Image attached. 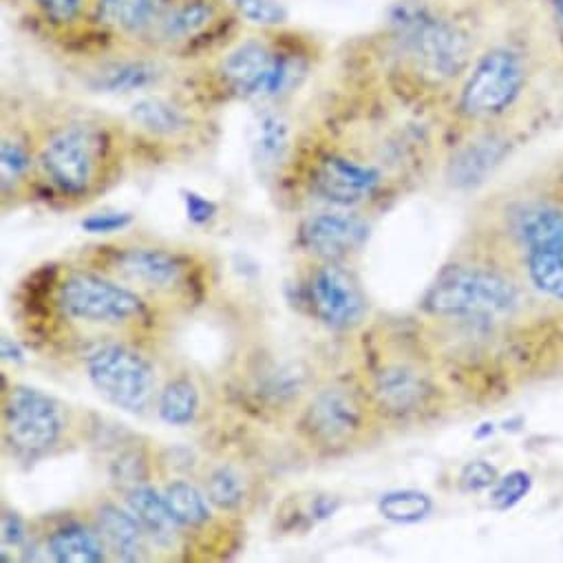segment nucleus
I'll list each match as a JSON object with an SVG mask.
<instances>
[{
	"label": "nucleus",
	"mask_w": 563,
	"mask_h": 563,
	"mask_svg": "<svg viewBox=\"0 0 563 563\" xmlns=\"http://www.w3.org/2000/svg\"><path fill=\"white\" fill-rule=\"evenodd\" d=\"M378 510L394 523H418L433 512V499L427 493L413 488L389 490L380 497Z\"/></svg>",
	"instance_id": "a878e982"
},
{
	"label": "nucleus",
	"mask_w": 563,
	"mask_h": 563,
	"mask_svg": "<svg viewBox=\"0 0 563 563\" xmlns=\"http://www.w3.org/2000/svg\"><path fill=\"white\" fill-rule=\"evenodd\" d=\"M530 82V58L523 47L501 43L486 49L468 69L460 91V113L493 120L512 109Z\"/></svg>",
	"instance_id": "f03ea898"
},
{
	"label": "nucleus",
	"mask_w": 563,
	"mask_h": 563,
	"mask_svg": "<svg viewBox=\"0 0 563 563\" xmlns=\"http://www.w3.org/2000/svg\"><path fill=\"white\" fill-rule=\"evenodd\" d=\"M162 5L164 0H100L98 16L118 32L142 34L155 25Z\"/></svg>",
	"instance_id": "6ab92c4d"
},
{
	"label": "nucleus",
	"mask_w": 563,
	"mask_h": 563,
	"mask_svg": "<svg viewBox=\"0 0 563 563\" xmlns=\"http://www.w3.org/2000/svg\"><path fill=\"white\" fill-rule=\"evenodd\" d=\"M365 427V407L361 398L345 387L319 391L308 405L301 429L319 446L350 444Z\"/></svg>",
	"instance_id": "1a4fd4ad"
},
{
	"label": "nucleus",
	"mask_w": 563,
	"mask_h": 563,
	"mask_svg": "<svg viewBox=\"0 0 563 563\" xmlns=\"http://www.w3.org/2000/svg\"><path fill=\"white\" fill-rule=\"evenodd\" d=\"M25 541V523L19 515L5 512L3 515V543L5 545H21Z\"/></svg>",
	"instance_id": "e433bc0d"
},
{
	"label": "nucleus",
	"mask_w": 563,
	"mask_h": 563,
	"mask_svg": "<svg viewBox=\"0 0 563 563\" xmlns=\"http://www.w3.org/2000/svg\"><path fill=\"white\" fill-rule=\"evenodd\" d=\"M133 217L129 212H98L82 221V230L89 234H111L124 230Z\"/></svg>",
	"instance_id": "473e14b6"
},
{
	"label": "nucleus",
	"mask_w": 563,
	"mask_h": 563,
	"mask_svg": "<svg viewBox=\"0 0 563 563\" xmlns=\"http://www.w3.org/2000/svg\"><path fill=\"white\" fill-rule=\"evenodd\" d=\"M3 356H5V358H16V361H21V358H23V352H21L16 345L12 347L10 339H3Z\"/></svg>",
	"instance_id": "4c0bfd02"
},
{
	"label": "nucleus",
	"mask_w": 563,
	"mask_h": 563,
	"mask_svg": "<svg viewBox=\"0 0 563 563\" xmlns=\"http://www.w3.org/2000/svg\"><path fill=\"white\" fill-rule=\"evenodd\" d=\"M378 184L380 175L376 168L350 162L345 157H325L312 175L314 192L336 206L361 203L376 190Z\"/></svg>",
	"instance_id": "9b49d317"
},
{
	"label": "nucleus",
	"mask_w": 563,
	"mask_h": 563,
	"mask_svg": "<svg viewBox=\"0 0 563 563\" xmlns=\"http://www.w3.org/2000/svg\"><path fill=\"white\" fill-rule=\"evenodd\" d=\"M526 265L537 290L563 301V245L526 252Z\"/></svg>",
	"instance_id": "5701e85b"
},
{
	"label": "nucleus",
	"mask_w": 563,
	"mask_h": 563,
	"mask_svg": "<svg viewBox=\"0 0 563 563\" xmlns=\"http://www.w3.org/2000/svg\"><path fill=\"white\" fill-rule=\"evenodd\" d=\"M288 142H290V133H288V124L284 118L272 113V111H263L256 118L252 146H254V155H256L258 164L276 166L280 159L286 157Z\"/></svg>",
	"instance_id": "4be33fe9"
},
{
	"label": "nucleus",
	"mask_w": 563,
	"mask_h": 563,
	"mask_svg": "<svg viewBox=\"0 0 563 563\" xmlns=\"http://www.w3.org/2000/svg\"><path fill=\"white\" fill-rule=\"evenodd\" d=\"M206 490L208 499L221 510H234L245 499V484L241 475L230 466H219L217 471H212Z\"/></svg>",
	"instance_id": "cd10ccee"
},
{
	"label": "nucleus",
	"mask_w": 563,
	"mask_h": 563,
	"mask_svg": "<svg viewBox=\"0 0 563 563\" xmlns=\"http://www.w3.org/2000/svg\"><path fill=\"white\" fill-rule=\"evenodd\" d=\"M157 80V67L144 60L115 63L100 74L98 89L104 93H133Z\"/></svg>",
	"instance_id": "393cba45"
},
{
	"label": "nucleus",
	"mask_w": 563,
	"mask_h": 563,
	"mask_svg": "<svg viewBox=\"0 0 563 563\" xmlns=\"http://www.w3.org/2000/svg\"><path fill=\"white\" fill-rule=\"evenodd\" d=\"M369 228L358 217L350 214H319L303 223V245L323 258H343L363 247Z\"/></svg>",
	"instance_id": "f8f14e48"
},
{
	"label": "nucleus",
	"mask_w": 563,
	"mask_h": 563,
	"mask_svg": "<svg viewBox=\"0 0 563 563\" xmlns=\"http://www.w3.org/2000/svg\"><path fill=\"white\" fill-rule=\"evenodd\" d=\"M41 19L54 27H69L80 21L85 0H32Z\"/></svg>",
	"instance_id": "7c9ffc66"
},
{
	"label": "nucleus",
	"mask_w": 563,
	"mask_h": 563,
	"mask_svg": "<svg viewBox=\"0 0 563 563\" xmlns=\"http://www.w3.org/2000/svg\"><path fill=\"white\" fill-rule=\"evenodd\" d=\"M98 137L82 126L58 131L43 148L41 164L54 186L65 195H82L89 190L98 166Z\"/></svg>",
	"instance_id": "6e6552de"
},
{
	"label": "nucleus",
	"mask_w": 563,
	"mask_h": 563,
	"mask_svg": "<svg viewBox=\"0 0 563 563\" xmlns=\"http://www.w3.org/2000/svg\"><path fill=\"white\" fill-rule=\"evenodd\" d=\"M58 306L69 319L104 325L126 323L144 314V303L135 292L89 272H76L63 280Z\"/></svg>",
	"instance_id": "39448f33"
},
{
	"label": "nucleus",
	"mask_w": 563,
	"mask_h": 563,
	"mask_svg": "<svg viewBox=\"0 0 563 563\" xmlns=\"http://www.w3.org/2000/svg\"><path fill=\"white\" fill-rule=\"evenodd\" d=\"M221 74L239 96H278L295 80V65L258 41H245L225 56Z\"/></svg>",
	"instance_id": "0eeeda50"
},
{
	"label": "nucleus",
	"mask_w": 563,
	"mask_h": 563,
	"mask_svg": "<svg viewBox=\"0 0 563 563\" xmlns=\"http://www.w3.org/2000/svg\"><path fill=\"white\" fill-rule=\"evenodd\" d=\"M129 508L142 523L146 537H151L155 543H170L175 539L177 519L173 517L164 495H159L151 486H133L129 490Z\"/></svg>",
	"instance_id": "a211bd4d"
},
{
	"label": "nucleus",
	"mask_w": 563,
	"mask_h": 563,
	"mask_svg": "<svg viewBox=\"0 0 563 563\" xmlns=\"http://www.w3.org/2000/svg\"><path fill=\"white\" fill-rule=\"evenodd\" d=\"M497 479H499L497 468L486 460H473L460 473V486L466 493H479V490L493 488Z\"/></svg>",
	"instance_id": "2f4dec72"
},
{
	"label": "nucleus",
	"mask_w": 563,
	"mask_h": 563,
	"mask_svg": "<svg viewBox=\"0 0 563 563\" xmlns=\"http://www.w3.org/2000/svg\"><path fill=\"white\" fill-rule=\"evenodd\" d=\"M0 159H3V173L12 177H19L30 168V153L19 142L5 140L0 146Z\"/></svg>",
	"instance_id": "72a5a7b5"
},
{
	"label": "nucleus",
	"mask_w": 563,
	"mask_h": 563,
	"mask_svg": "<svg viewBox=\"0 0 563 563\" xmlns=\"http://www.w3.org/2000/svg\"><path fill=\"white\" fill-rule=\"evenodd\" d=\"M184 203H186V214L192 223H199V225L208 223L217 214V206L197 192H186Z\"/></svg>",
	"instance_id": "f704fd0d"
},
{
	"label": "nucleus",
	"mask_w": 563,
	"mask_h": 563,
	"mask_svg": "<svg viewBox=\"0 0 563 563\" xmlns=\"http://www.w3.org/2000/svg\"><path fill=\"white\" fill-rule=\"evenodd\" d=\"M387 21L398 54L424 80L444 85L468 71L473 38L453 14L427 0H400Z\"/></svg>",
	"instance_id": "f257e3e1"
},
{
	"label": "nucleus",
	"mask_w": 563,
	"mask_h": 563,
	"mask_svg": "<svg viewBox=\"0 0 563 563\" xmlns=\"http://www.w3.org/2000/svg\"><path fill=\"white\" fill-rule=\"evenodd\" d=\"M164 499L179 526L197 528L210 519V508L206 497L188 482H173L164 490Z\"/></svg>",
	"instance_id": "bb28decb"
},
{
	"label": "nucleus",
	"mask_w": 563,
	"mask_h": 563,
	"mask_svg": "<svg viewBox=\"0 0 563 563\" xmlns=\"http://www.w3.org/2000/svg\"><path fill=\"white\" fill-rule=\"evenodd\" d=\"M49 554L58 563H100L104 561V543L80 523L58 528L49 537Z\"/></svg>",
	"instance_id": "aec40b11"
},
{
	"label": "nucleus",
	"mask_w": 563,
	"mask_h": 563,
	"mask_svg": "<svg viewBox=\"0 0 563 563\" xmlns=\"http://www.w3.org/2000/svg\"><path fill=\"white\" fill-rule=\"evenodd\" d=\"M236 14L258 27H278L288 21V10L278 0H232Z\"/></svg>",
	"instance_id": "c85d7f7f"
},
{
	"label": "nucleus",
	"mask_w": 563,
	"mask_h": 563,
	"mask_svg": "<svg viewBox=\"0 0 563 563\" xmlns=\"http://www.w3.org/2000/svg\"><path fill=\"white\" fill-rule=\"evenodd\" d=\"M131 120L151 135L173 137L188 129V120L175 104L162 98H144L133 104Z\"/></svg>",
	"instance_id": "412c9836"
},
{
	"label": "nucleus",
	"mask_w": 563,
	"mask_h": 563,
	"mask_svg": "<svg viewBox=\"0 0 563 563\" xmlns=\"http://www.w3.org/2000/svg\"><path fill=\"white\" fill-rule=\"evenodd\" d=\"M217 19L212 0H168L162 5L155 30L166 43H184L203 34Z\"/></svg>",
	"instance_id": "2eb2a0df"
},
{
	"label": "nucleus",
	"mask_w": 563,
	"mask_h": 563,
	"mask_svg": "<svg viewBox=\"0 0 563 563\" xmlns=\"http://www.w3.org/2000/svg\"><path fill=\"white\" fill-rule=\"evenodd\" d=\"M199 411V391L188 378L166 385L159 396V418L170 427H188Z\"/></svg>",
	"instance_id": "b1692460"
},
{
	"label": "nucleus",
	"mask_w": 563,
	"mask_h": 563,
	"mask_svg": "<svg viewBox=\"0 0 563 563\" xmlns=\"http://www.w3.org/2000/svg\"><path fill=\"white\" fill-rule=\"evenodd\" d=\"M98 534L109 552L122 561H137L144 554L146 532L137 517L113 504H104L98 510Z\"/></svg>",
	"instance_id": "dca6fc26"
},
{
	"label": "nucleus",
	"mask_w": 563,
	"mask_h": 563,
	"mask_svg": "<svg viewBox=\"0 0 563 563\" xmlns=\"http://www.w3.org/2000/svg\"><path fill=\"white\" fill-rule=\"evenodd\" d=\"M118 269L148 288H168L177 284L181 265L177 256L157 247H131L118 256Z\"/></svg>",
	"instance_id": "f3484780"
},
{
	"label": "nucleus",
	"mask_w": 563,
	"mask_h": 563,
	"mask_svg": "<svg viewBox=\"0 0 563 563\" xmlns=\"http://www.w3.org/2000/svg\"><path fill=\"white\" fill-rule=\"evenodd\" d=\"M537 3L543 12V21H548L556 38L563 43V0H537Z\"/></svg>",
	"instance_id": "c9c22d12"
},
{
	"label": "nucleus",
	"mask_w": 563,
	"mask_h": 563,
	"mask_svg": "<svg viewBox=\"0 0 563 563\" xmlns=\"http://www.w3.org/2000/svg\"><path fill=\"white\" fill-rule=\"evenodd\" d=\"M532 488V475L526 471H510L495 482L490 488V504L497 510H508L517 506Z\"/></svg>",
	"instance_id": "c756f323"
},
{
	"label": "nucleus",
	"mask_w": 563,
	"mask_h": 563,
	"mask_svg": "<svg viewBox=\"0 0 563 563\" xmlns=\"http://www.w3.org/2000/svg\"><path fill=\"white\" fill-rule=\"evenodd\" d=\"M431 394V383L409 367H389L376 376L374 385L378 405L394 416L418 413L429 402Z\"/></svg>",
	"instance_id": "ddd939ff"
},
{
	"label": "nucleus",
	"mask_w": 563,
	"mask_h": 563,
	"mask_svg": "<svg viewBox=\"0 0 563 563\" xmlns=\"http://www.w3.org/2000/svg\"><path fill=\"white\" fill-rule=\"evenodd\" d=\"M65 420L60 407L38 389L14 387L5 400L8 442L25 453L41 455L63 435Z\"/></svg>",
	"instance_id": "423d86ee"
},
{
	"label": "nucleus",
	"mask_w": 563,
	"mask_h": 563,
	"mask_svg": "<svg viewBox=\"0 0 563 563\" xmlns=\"http://www.w3.org/2000/svg\"><path fill=\"white\" fill-rule=\"evenodd\" d=\"M517 301V288L501 274L484 267H453L435 280L424 308L435 317L497 319L510 314Z\"/></svg>",
	"instance_id": "7ed1b4c3"
},
{
	"label": "nucleus",
	"mask_w": 563,
	"mask_h": 563,
	"mask_svg": "<svg viewBox=\"0 0 563 563\" xmlns=\"http://www.w3.org/2000/svg\"><path fill=\"white\" fill-rule=\"evenodd\" d=\"M89 380L98 394L118 409L142 413L155 396V367L140 352L107 345L89 356Z\"/></svg>",
	"instance_id": "20e7f679"
},
{
	"label": "nucleus",
	"mask_w": 563,
	"mask_h": 563,
	"mask_svg": "<svg viewBox=\"0 0 563 563\" xmlns=\"http://www.w3.org/2000/svg\"><path fill=\"white\" fill-rule=\"evenodd\" d=\"M310 303L314 314L334 330L358 325L367 312V301L356 280L336 265H325L312 274Z\"/></svg>",
	"instance_id": "9d476101"
},
{
	"label": "nucleus",
	"mask_w": 563,
	"mask_h": 563,
	"mask_svg": "<svg viewBox=\"0 0 563 563\" xmlns=\"http://www.w3.org/2000/svg\"><path fill=\"white\" fill-rule=\"evenodd\" d=\"M508 142L499 135H484L464 144L449 164V181L455 188H473L501 164Z\"/></svg>",
	"instance_id": "4468645a"
}]
</instances>
